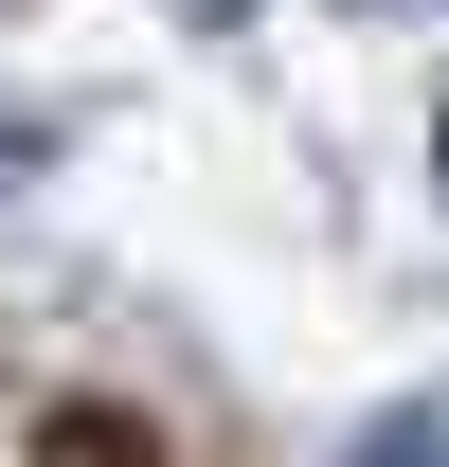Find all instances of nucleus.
I'll use <instances>...</instances> for the list:
<instances>
[{"mask_svg": "<svg viewBox=\"0 0 449 467\" xmlns=\"http://www.w3.org/2000/svg\"><path fill=\"white\" fill-rule=\"evenodd\" d=\"M360 18H395V0H360Z\"/></svg>", "mask_w": 449, "mask_h": 467, "instance_id": "20e7f679", "label": "nucleus"}, {"mask_svg": "<svg viewBox=\"0 0 449 467\" xmlns=\"http://www.w3.org/2000/svg\"><path fill=\"white\" fill-rule=\"evenodd\" d=\"M341 467H449V378H432V396H395V413H378Z\"/></svg>", "mask_w": 449, "mask_h": 467, "instance_id": "f257e3e1", "label": "nucleus"}, {"mask_svg": "<svg viewBox=\"0 0 449 467\" xmlns=\"http://www.w3.org/2000/svg\"><path fill=\"white\" fill-rule=\"evenodd\" d=\"M432 180H449V126H432Z\"/></svg>", "mask_w": 449, "mask_h": 467, "instance_id": "7ed1b4c3", "label": "nucleus"}, {"mask_svg": "<svg viewBox=\"0 0 449 467\" xmlns=\"http://www.w3.org/2000/svg\"><path fill=\"white\" fill-rule=\"evenodd\" d=\"M162 18H198V36H234V18H252V0H162Z\"/></svg>", "mask_w": 449, "mask_h": 467, "instance_id": "f03ea898", "label": "nucleus"}]
</instances>
